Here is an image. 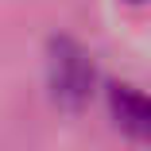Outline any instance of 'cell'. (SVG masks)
Returning <instances> with one entry per match:
<instances>
[{"instance_id": "1", "label": "cell", "mask_w": 151, "mask_h": 151, "mask_svg": "<svg viewBox=\"0 0 151 151\" xmlns=\"http://www.w3.org/2000/svg\"><path fill=\"white\" fill-rule=\"evenodd\" d=\"M112 109L120 116V124L132 128V132H143V120H147V105L139 93H132V89H120V93H112Z\"/></svg>"}, {"instance_id": "2", "label": "cell", "mask_w": 151, "mask_h": 151, "mask_svg": "<svg viewBox=\"0 0 151 151\" xmlns=\"http://www.w3.org/2000/svg\"><path fill=\"white\" fill-rule=\"evenodd\" d=\"M58 66H62V74H58V85L70 89V93H81L85 81H89V66L81 62V54H70V58H58Z\"/></svg>"}]
</instances>
